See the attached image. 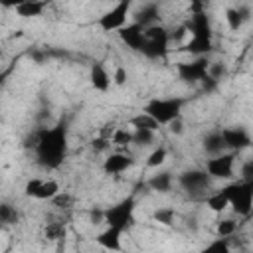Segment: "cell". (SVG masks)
Wrapping results in <instances>:
<instances>
[{"instance_id": "cell-1", "label": "cell", "mask_w": 253, "mask_h": 253, "mask_svg": "<svg viewBox=\"0 0 253 253\" xmlns=\"http://www.w3.org/2000/svg\"><path fill=\"white\" fill-rule=\"evenodd\" d=\"M36 160L47 170H55L67 156V125L63 121L53 126H42L36 132Z\"/></svg>"}, {"instance_id": "cell-2", "label": "cell", "mask_w": 253, "mask_h": 253, "mask_svg": "<svg viewBox=\"0 0 253 253\" xmlns=\"http://www.w3.org/2000/svg\"><path fill=\"white\" fill-rule=\"evenodd\" d=\"M134 210H136V200L132 196H126V198L119 200L117 204L103 208V223H107V227H115L125 233L136 221Z\"/></svg>"}, {"instance_id": "cell-3", "label": "cell", "mask_w": 253, "mask_h": 253, "mask_svg": "<svg viewBox=\"0 0 253 253\" xmlns=\"http://www.w3.org/2000/svg\"><path fill=\"white\" fill-rule=\"evenodd\" d=\"M184 103H186V99H182V97H154L142 107V113L152 117L160 126H166L174 119L182 117Z\"/></svg>"}, {"instance_id": "cell-4", "label": "cell", "mask_w": 253, "mask_h": 253, "mask_svg": "<svg viewBox=\"0 0 253 253\" xmlns=\"http://www.w3.org/2000/svg\"><path fill=\"white\" fill-rule=\"evenodd\" d=\"M231 210L239 217H249L253 210V180H235L221 188Z\"/></svg>"}, {"instance_id": "cell-5", "label": "cell", "mask_w": 253, "mask_h": 253, "mask_svg": "<svg viewBox=\"0 0 253 253\" xmlns=\"http://www.w3.org/2000/svg\"><path fill=\"white\" fill-rule=\"evenodd\" d=\"M130 10H132V2L130 0H121L115 6H111L107 12H103L99 16L97 24L103 32H119L121 28H125L128 24L126 20L130 16Z\"/></svg>"}, {"instance_id": "cell-6", "label": "cell", "mask_w": 253, "mask_h": 253, "mask_svg": "<svg viewBox=\"0 0 253 253\" xmlns=\"http://www.w3.org/2000/svg\"><path fill=\"white\" fill-rule=\"evenodd\" d=\"M210 63L211 61L208 57H194L190 61H178L176 63V73L186 83H204L208 79Z\"/></svg>"}, {"instance_id": "cell-7", "label": "cell", "mask_w": 253, "mask_h": 253, "mask_svg": "<svg viewBox=\"0 0 253 253\" xmlns=\"http://www.w3.org/2000/svg\"><path fill=\"white\" fill-rule=\"evenodd\" d=\"M235 154L233 152H221L217 156H211L206 160V174L213 180H231L235 170Z\"/></svg>"}, {"instance_id": "cell-8", "label": "cell", "mask_w": 253, "mask_h": 253, "mask_svg": "<svg viewBox=\"0 0 253 253\" xmlns=\"http://www.w3.org/2000/svg\"><path fill=\"white\" fill-rule=\"evenodd\" d=\"M219 134H221L225 150H229L233 154L251 146V134L245 126H223V128H219Z\"/></svg>"}, {"instance_id": "cell-9", "label": "cell", "mask_w": 253, "mask_h": 253, "mask_svg": "<svg viewBox=\"0 0 253 253\" xmlns=\"http://www.w3.org/2000/svg\"><path fill=\"white\" fill-rule=\"evenodd\" d=\"M178 184L184 192L196 196V194H206L210 190L211 178L206 174V170H184L178 176Z\"/></svg>"}, {"instance_id": "cell-10", "label": "cell", "mask_w": 253, "mask_h": 253, "mask_svg": "<svg viewBox=\"0 0 253 253\" xmlns=\"http://www.w3.org/2000/svg\"><path fill=\"white\" fill-rule=\"evenodd\" d=\"M186 30L190 34V38H206V40H213V32H211V20L206 14V10L190 14V20L186 22Z\"/></svg>"}, {"instance_id": "cell-11", "label": "cell", "mask_w": 253, "mask_h": 253, "mask_svg": "<svg viewBox=\"0 0 253 253\" xmlns=\"http://www.w3.org/2000/svg\"><path fill=\"white\" fill-rule=\"evenodd\" d=\"M132 164H134V158L130 154H126V152H111V154L105 156L101 168H103L105 174L117 176V174L126 172L128 168H132Z\"/></svg>"}, {"instance_id": "cell-12", "label": "cell", "mask_w": 253, "mask_h": 253, "mask_svg": "<svg viewBox=\"0 0 253 253\" xmlns=\"http://www.w3.org/2000/svg\"><path fill=\"white\" fill-rule=\"evenodd\" d=\"M119 38H121V42H123L128 49H132V51H140V49L144 47V43H146V40H144V28H140V26L134 24V22L126 24L125 28H121V30H119Z\"/></svg>"}, {"instance_id": "cell-13", "label": "cell", "mask_w": 253, "mask_h": 253, "mask_svg": "<svg viewBox=\"0 0 253 253\" xmlns=\"http://www.w3.org/2000/svg\"><path fill=\"white\" fill-rule=\"evenodd\" d=\"M130 16L134 24H138L140 28H148V26L160 24V6L156 2H144Z\"/></svg>"}, {"instance_id": "cell-14", "label": "cell", "mask_w": 253, "mask_h": 253, "mask_svg": "<svg viewBox=\"0 0 253 253\" xmlns=\"http://www.w3.org/2000/svg\"><path fill=\"white\" fill-rule=\"evenodd\" d=\"M89 83L95 91H101V93H107L109 87L113 85L111 83V73L107 71V67L103 65V61H95L91 63L89 67Z\"/></svg>"}, {"instance_id": "cell-15", "label": "cell", "mask_w": 253, "mask_h": 253, "mask_svg": "<svg viewBox=\"0 0 253 253\" xmlns=\"http://www.w3.org/2000/svg\"><path fill=\"white\" fill-rule=\"evenodd\" d=\"M95 243L107 251H123V231L115 229V227H105L97 237H95Z\"/></svg>"}, {"instance_id": "cell-16", "label": "cell", "mask_w": 253, "mask_h": 253, "mask_svg": "<svg viewBox=\"0 0 253 253\" xmlns=\"http://www.w3.org/2000/svg\"><path fill=\"white\" fill-rule=\"evenodd\" d=\"M247 20H249V8L247 6H229V8H225V22H227L231 32H237Z\"/></svg>"}, {"instance_id": "cell-17", "label": "cell", "mask_w": 253, "mask_h": 253, "mask_svg": "<svg viewBox=\"0 0 253 253\" xmlns=\"http://www.w3.org/2000/svg\"><path fill=\"white\" fill-rule=\"evenodd\" d=\"M45 8H47V4H45V2H40V0H24V2L14 4L16 14L22 16V18H36V16H42Z\"/></svg>"}, {"instance_id": "cell-18", "label": "cell", "mask_w": 253, "mask_h": 253, "mask_svg": "<svg viewBox=\"0 0 253 253\" xmlns=\"http://www.w3.org/2000/svg\"><path fill=\"white\" fill-rule=\"evenodd\" d=\"M184 49L188 53H192L194 57H208V53L213 49V40H206V38H190L184 43Z\"/></svg>"}, {"instance_id": "cell-19", "label": "cell", "mask_w": 253, "mask_h": 253, "mask_svg": "<svg viewBox=\"0 0 253 253\" xmlns=\"http://www.w3.org/2000/svg\"><path fill=\"white\" fill-rule=\"evenodd\" d=\"M202 148H204V152L210 154V156H217V154L225 152V146H223V140H221L219 130H210V132L202 138Z\"/></svg>"}, {"instance_id": "cell-20", "label": "cell", "mask_w": 253, "mask_h": 253, "mask_svg": "<svg viewBox=\"0 0 253 253\" xmlns=\"http://www.w3.org/2000/svg\"><path fill=\"white\" fill-rule=\"evenodd\" d=\"M172 184H174V178L170 172H156L148 178V188L158 192V194H166L172 190Z\"/></svg>"}, {"instance_id": "cell-21", "label": "cell", "mask_w": 253, "mask_h": 253, "mask_svg": "<svg viewBox=\"0 0 253 253\" xmlns=\"http://www.w3.org/2000/svg\"><path fill=\"white\" fill-rule=\"evenodd\" d=\"M59 192H61L59 182L53 180V178H47V180H42V184H40L34 200H53Z\"/></svg>"}, {"instance_id": "cell-22", "label": "cell", "mask_w": 253, "mask_h": 253, "mask_svg": "<svg viewBox=\"0 0 253 253\" xmlns=\"http://www.w3.org/2000/svg\"><path fill=\"white\" fill-rule=\"evenodd\" d=\"M204 200H206V206H208L213 213H221V211H225V210L229 208V202H227V198H225V194H223L221 190L208 194Z\"/></svg>"}, {"instance_id": "cell-23", "label": "cell", "mask_w": 253, "mask_h": 253, "mask_svg": "<svg viewBox=\"0 0 253 253\" xmlns=\"http://www.w3.org/2000/svg\"><path fill=\"white\" fill-rule=\"evenodd\" d=\"M130 126H132V130H152V132H156L160 128V125L152 117H148L146 113H142V111L136 117L130 119Z\"/></svg>"}, {"instance_id": "cell-24", "label": "cell", "mask_w": 253, "mask_h": 253, "mask_svg": "<svg viewBox=\"0 0 253 253\" xmlns=\"http://www.w3.org/2000/svg\"><path fill=\"white\" fill-rule=\"evenodd\" d=\"M20 219V211L10 202H0V225H14Z\"/></svg>"}, {"instance_id": "cell-25", "label": "cell", "mask_w": 253, "mask_h": 253, "mask_svg": "<svg viewBox=\"0 0 253 253\" xmlns=\"http://www.w3.org/2000/svg\"><path fill=\"white\" fill-rule=\"evenodd\" d=\"M111 144L121 146V148L132 144V130L123 128V126H117V128L113 130V134H111Z\"/></svg>"}, {"instance_id": "cell-26", "label": "cell", "mask_w": 253, "mask_h": 253, "mask_svg": "<svg viewBox=\"0 0 253 253\" xmlns=\"http://www.w3.org/2000/svg\"><path fill=\"white\" fill-rule=\"evenodd\" d=\"M235 231H237V221L231 219V217H227V219H219L217 225H215V237L229 239Z\"/></svg>"}, {"instance_id": "cell-27", "label": "cell", "mask_w": 253, "mask_h": 253, "mask_svg": "<svg viewBox=\"0 0 253 253\" xmlns=\"http://www.w3.org/2000/svg\"><path fill=\"white\" fill-rule=\"evenodd\" d=\"M166 158H168V150H166V146L158 144V146L148 154V158H146V166H148V168H158V166H162V164L166 162Z\"/></svg>"}, {"instance_id": "cell-28", "label": "cell", "mask_w": 253, "mask_h": 253, "mask_svg": "<svg viewBox=\"0 0 253 253\" xmlns=\"http://www.w3.org/2000/svg\"><path fill=\"white\" fill-rule=\"evenodd\" d=\"M200 253H231L229 239L215 237V239H213V241H210L206 247H202V249H200Z\"/></svg>"}, {"instance_id": "cell-29", "label": "cell", "mask_w": 253, "mask_h": 253, "mask_svg": "<svg viewBox=\"0 0 253 253\" xmlns=\"http://www.w3.org/2000/svg\"><path fill=\"white\" fill-rule=\"evenodd\" d=\"M154 142H156V132H152V130H132V144L152 146Z\"/></svg>"}, {"instance_id": "cell-30", "label": "cell", "mask_w": 253, "mask_h": 253, "mask_svg": "<svg viewBox=\"0 0 253 253\" xmlns=\"http://www.w3.org/2000/svg\"><path fill=\"white\" fill-rule=\"evenodd\" d=\"M152 217H154L158 223H162V225H172L174 219H176V211H174L172 208H158V210L152 213Z\"/></svg>"}, {"instance_id": "cell-31", "label": "cell", "mask_w": 253, "mask_h": 253, "mask_svg": "<svg viewBox=\"0 0 253 253\" xmlns=\"http://www.w3.org/2000/svg\"><path fill=\"white\" fill-rule=\"evenodd\" d=\"M227 75V67H225V63H210V69H208V79L210 81H213V83H217L219 79H223Z\"/></svg>"}, {"instance_id": "cell-32", "label": "cell", "mask_w": 253, "mask_h": 253, "mask_svg": "<svg viewBox=\"0 0 253 253\" xmlns=\"http://www.w3.org/2000/svg\"><path fill=\"white\" fill-rule=\"evenodd\" d=\"M126 79H128L126 69L123 65H117L115 71H113V75H111V83L117 85V87H123V85H126Z\"/></svg>"}, {"instance_id": "cell-33", "label": "cell", "mask_w": 253, "mask_h": 253, "mask_svg": "<svg viewBox=\"0 0 253 253\" xmlns=\"http://www.w3.org/2000/svg\"><path fill=\"white\" fill-rule=\"evenodd\" d=\"M42 180H43V178H30V180L26 182V186H24V196H26V198H36V192H38Z\"/></svg>"}, {"instance_id": "cell-34", "label": "cell", "mask_w": 253, "mask_h": 253, "mask_svg": "<svg viewBox=\"0 0 253 253\" xmlns=\"http://www.w3.org/2000/svg\"><path fill=\"white\" fill-rule=\"evenodd\" d=\"M109 148H111V140H107L103 136H95L91 140V150L93 152H107Z\"/></svg>"}, {"instance_id": "cell-35", "label": "cell", "mask_w": 253, "mask_h": 253, "mask_svg": "<svg viewBox=\"0 0 253 253\" xmlns=\"http://www.w3.org/2000/svg\"><path fill=\"white\" fill-rule=\"evenodd\" d=\"M186 34H188L186 24H182V26H178L174 32H168V40H170V43H172V42H182V40L186 38Z\"/></svg>"}, {"instance_id": "cell-36", "label": "cell", "mask_w": 253, "mask_h": 253, "mask_svg": "<svg viewBox=\"0 0 253 253\" xmlns=\"http://www.w3.org/2000/svg\"><path fill=\"white\" fill-rule=\"evenodd\" d=\"M166 126H168V130H170L172 134H176V136L184 132V121H182V117H178V119H174V121H172V123H168Z\"/></svg>"}, {"instance_id": "cell-37", "label": "cell", "mask_w": 253, "mask_h": 253, "mask_svg": "<svg viewBox=\"0 0 253 253\" xmlns=\"http://www.w3.org/2000/svg\"><path fill=\"white\" fill-rule=\"evenodd\" d=\"M28 55H30V59H32L34 63H38V65H42V63L45 61V57H47L45 51H42V49H38V47H32Z\"/></svg>"}, {"instance_id": "cell-38", "label": "cell", "mask_w": 253, "mask_h": 253, "mask_svg": "<svg viewBox=\"0 0 253 253\" xmlns=\"http://www.w3.org/2000/svg\"><path fill=\"white\" fill-rule=\"evenodd\" d=\"M241 180H253V160H245L241 166Z\"/></svg>"}, {"instance_id": "cell-39", "label": "cell", "mask_w": 253, "mask_h": 253, "mask_svg": "<svg viewBox=\"0 0 253 253\" xmlns=\"http://www.w3.org/2000/svg\"><path fill=\"white\" fill-rule=\"evenodd\" d=\"M51 202H53L57 208H69V204H71V196H69V194H61V192H59Z\"/></svg>"}, {"instance_id": "cell-40", "label": "cell", "mask_w": 253, "mask_h": 253, "mask_svg": "<svg viewBox=\"0 0 253 253\" xmlns=\"http://www.w3.org/2000/svg\"><path fill=\"white\" fill-rule=\"evenodd\" d=\"M89 221H91L93 225H99V223H103V210H99V208L91 210V211H89Z\"/></svg>"}, {"instance_id": "cell-41", "label": "cell", "mask_w": 253, "mask_h": 253, "mask_svg": "<svg viewBox=\"0 0 253 253\" xmlns=\"http://www.w3.org/2000/svg\"><path fill=\"white\" fill-rule=\"evenodd\" d=\"M59 231H61V225H47L45 235H47L49 239H57V237H59Z\"/></svg>"}, {"instance_id": "cell-42", "label": "cell", "mask_w": 253, "mask_h": 253, "mask_svg": "<svg viewBox=\"0 0 253 253\" xmlns=\"http://www.w3.org/2000/svg\"><path fill=\"white\" fill-rule=\"evenodd\" d=\"M12 73V67H8V69H2L0 71V91H2V87H4V83H6V79H8V75Z\"/></svg>"}]
</instances>
